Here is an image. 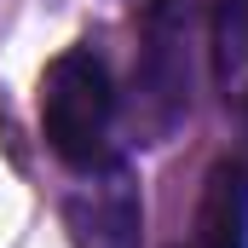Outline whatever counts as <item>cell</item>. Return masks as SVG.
Masks as SVG:
<instances>
[{
  "instance_id": "3",
  "label": "cell",
  "mask_w": 248,
  "mask_h": 248,
  "mask_svg": "<svg viewBox=\"0 0 248 248\" xmlns=\"http://www.w3.org/2000/svg\"><path fill=\"white\" fill-rule=\"evenodd\" d=\"M63 231L75 248H144V190L133 168L104 156L63 196Z\"/></svg>"
},
{
  "instance_id": "5",
  "label": "cell",
  "mask_w": 248,
  "mask_h": 248,
  "mask_svg": "<svg viewBox=\"0 0 248 248\" xmlns=\"http://www.w3.org/2000/svg\"><path fill=\"white\" fill-rule=\"evenodd\" d=\"M214 6V75L231 87L248 63V0H208Z\"/></svg>"
},
{
  "instance_id": "1",
  "label": "cell",
  "mask_w": 248,
  "mask_h": 248,
  "mask_svg": "<svg viewBox=\"0 0 248 248\" xmlns=\"http://www.w3.org/2000/svg\"><path fill=\"white\" fill-rule=\"evenodd\" d=\"M116 133V81L93 46H63L41 69V139L63 168L87 173L110 156Z\"/></svg>"
},
{
  "instance_id": "4",
  "label": "cell",
  "mask_w": 248,
  "mask_h": 248,
  "mask_svg": "<svg viewBox=\"0 0 248 248\" xmlns=\"http://www.w3.org/2000/svg\"><path fill=\"white\" fill-rule=\"evenodd\" d=\"M190 248H248V173L237 162H219L208 173Z\"/></svg>"
},
{
  "instance_id": "2",
  "label": "cell",
  "mask_w": 248,
  "mask_h": 248,
  "mask_svg": "<svg viewBox=\"0 0 248 248\" xmlns=\"http://www.w3.org/2000/svg\"><path fill=\"white\" fill-rule=\"evenodd\" d=\"M185 0H150L144 6V46H139V104L133 122L144 144H162L190 110V75H185Z\"/></svg>"
}]
</instances>
